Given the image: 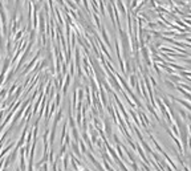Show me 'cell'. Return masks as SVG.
Wrapping results in <instances>:
<instances>
[{"mask_svg":"<svg viewBox=\"0 0 191 171\" xmlns=\"http://www.w3.org/2000/svg\"><path fill=\"white\" fill-rule=\"evenodd\" d=\"M40 54H41V51H37L36 52V54H35V57H33L32 60H31V62L29 64H27L25 65V68H24V71H23V73H21V76H24V74H27L31 69H32V66H35L36 65V62H37V60H39V57H40Z\"/></svg>","mask_w":191,"mask_h":171,"instance_id":"1","label":"cell"},{"mask_svg":"<svg viewBox=\"0 0 191 171\" xmlns=\"http://www.w3.org/2000/svg\"><path fill=\"white\" fill-rule=\"evenodd\" d=\"M170 98H171V100H174L175 102L181 103V105L183 106V108H186V109H187V110H189V112H191V105H190L189 102H187L186 100H182V98H178V97H172V96H170Z\"/></svg>","mask_w":191,"mask_h":171,"instance_id":"2","label":"cell"},{"mask_svg":"<svg viewBox=\"0 0 191 171\" xmlns=\"http://www.w3.org/2000/svg\"><path fill=\"white\" fill-rule=\"evenodd\" d=\"M100 30H101V36H102V39H104V44H106L109 48H112V44H110V40H109V35H107L105 27H101Z\"/></svg>","mask_w":191,"mask_h":171,"instance_id":"3","label":"cell"},{"mask_svg":"<svg viewBox=\"0 0 191 171\" xmlns=\"http://www.w3.org/2000/svg\"><path fill=\"white\" fill-rule=\"evenodd\" d=\"M54 15H56V17H57V21H58V24H60V25H64V24H65V21H64V17H63V12H61V10H60V8L54 7Z\"/></svg>","mask_w":191,"mask_h":171,"instance_id":"4","label":"cell"},{"mask_svg":"<svg viewBox=\"0 0 191 171\" xmlns=\"http://www.w3.org/2000/svg\"><path fill=\"white\" fill-rule=\"evenodd\" d=\"M104 129H105V131H106V134H107V137H112L113 135V131H112V126H110V122H109V120H106L104 121Z\"/></svg>","mask_w":191,"mask_h":171,"instance_id":"5","label":"cell"},{"mask_svg":"<svg viewBox=\"0 0 191 171\" xmlns=\"http://www.w3.org/2000/svg\"><path fill=\"white\" fill-rule=\"evenodd\" d=\"M70 80H72V76L68 73V74L65 76V84H64V88H63V93L64 94H66L68 88H69V85H70Z\"/></svg>","mask_w":191,"mask_h":171,"instance_id":"6","label":"cell"},{"mask_svg":"<svg viewBox=\"0 0 191 171\" xmlns=\"http://www.w3.org/2000/svg\"><path fill=\"white\" fill-rule=\"evenodd\" d=\"M98 11L101 12V15H102V17L106 16V11H105V1H102V0H98Z\"/></svg>","mask_w":191,"mask_h":171,"instance_id":"7","label":"cell"},{"mask_svg":"<svg viewBox=\"0 0 191 171\" xmlns=\"http://www.w3.org/2000/svg\"><path fill=\"white\" fill-rule=\"evenodd\" d=\"M24 33H25V28H24V27H23V28H20V29L17 30V32L13 35V36H15V42H17V40H20V39L23 37V35H24Z\"/></svg>","mask_w":191,"mask_h":171,"instance_id":"8","label":"cell"},{"mask_svg":"<svg viewBox=\"0 0 191 171\" xmlns=\"http://www.w3.org/2000/svg\"><path fill=\"white\" fill-rule=\"evenodd\" d=\"M92 16H93V20H94V23H96V27L100 29L102 25H101V21H100V16H98V13H94V12H92Z\"/></svg>","mask_w":191,"mask_h":171,"instance_id":"9","label":"cell"},{"mask_svg":"<svg viewBox=\"0 0 191 171\" xmlns=\"http://www.w3.org/2000/svg\"><path fill=\"white\" fill-rule=\"evenodd\" d=\"M177 110H178V114H179L181 120L182 121H186L187 120V114H186V112H184V109L183 108H178Z\"/></svg>","mask_w":191,"mask_h":171,"instance_id":"10","label":"cell"},{"mask_svg":"<svg viewBox=\"0 0 191 171\" xmlns=\"http://www.w3.org/2000/svg\"><path fill=\"white\" fill-rule=\"evenodd\" d=\"M129 80H130V85H131V86H133V88H135V86H137V85H138L137 77H135L134 74H131V76H130V78H129Z\"/></svg>","mask_w":191,"mask_h":171,"instance_id":"11","label":"cell"},{"mask_svg":"<svg viewBox=\"0 0 191 171\" xmlns=\"http://www.w3.org/2000/svg\"><path fill=\"white\" fill-rule=\"evenodd\" d=\"M165 84L167 85L169 89H171V90H174V89H175V84H174L172 81H170V80H165Z\"/></svg>","mask_w":191,"mask_h":171,"instance_id":"12","label":"cell"},{"mask_svg":"<svg viewBox=\"0 0 191 171\" xmlns=\"http://www.w3.org/2000/svg\"><path fill=\"white\" fill-rule=\"evenodd\" d=\"M3 45H4V40H3V33L1 30H0V48L3 49Z\"/></svg>","mask_w":191,"mask_h":171,"instance_id":"13","label":"cell"},{"mask_svg":"<svg viewBox=\"0 0 191 171\" xmlns=\"http://www.w3.org/2000/svg\"><path fill=\"white\" fill-rule=\"evenodd\" d=\"M15 88H16V84H13V85H12V88H11V89H10V91H8V94H10V96H11V94H12V93H13Z\"/></svg>","mask_w":191,"mask_h":171,"instance_id":"14","label":"cell"}]
</instances>
